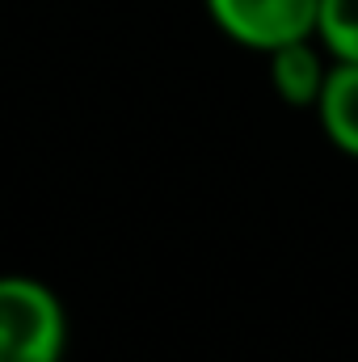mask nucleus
Wrapping results in <instances>:
<instances>
[{"label": "nucleus", "instance_id": "nucleus-1", "mask_svg": "<svg viewBox=\"0 0 358 362\" xmlns=\"http://www.w3.org/2000/svg\"><path fill=\"white\" fill-rule=\"evenodd\" d=\"M68 312L59 295L25 274H0V362H64Z\"/></svg>", "mask_w": 358, "mask_h": 362}, {"label": "nucleus", "instance_id": "nucleus-3", "mask_svg": "<svg viewBox=\"0 0 358 362\" xmlns=\"http://www.w3.org/2000/svg\"><path fill=\"white\" fill-rule=\"evenodd\" d=\"M316 118H321V131L325 139L354 156L358 160V64H329V76H325V89L316 97Z\"/></svg>", "mask_w": 358, "mask_h": 362}, {"label": "nucleus", "instance_id": "nucleus-5", "mask_svg": "<svg viewBox=\"0 0 358 362\" xmlns=\"http://www.w3.org/2000/svg\"><path fill=\"white\" fill-rule=\"evenodd\" d=\"M316 42L329 59L358 64V0H321Z\"/></svg>", "mask_w": 358, "mask_h": 362}, {"label": "nucleus", "instance_id": "nucleus-2", "mask_svg": "<svg viewBox=\"0 0 358 362\" xmlns=\"http://www.w3.org/2000/svg\"><path fill=\"white\" fill-rule=\"evenodd\" d=\"M211 21L249 51H278L316 38L321 0H207Z\"/></svg>", "mask_w": 358, "mask_h": 362}, {"label": "nucleus", "instance_id": "nucleus-4", "mask_svg": "<svg viewBox=\"0 0 358 362\" xmlns=\"http://www.w3.org/2000/svg\"><path fill=\"white\" fill-rule=\"evenodd\" d=\"M325 76H329V64H325L316 38L270 51V85L287 105H299V110L316 105V97L325 89Z\"/></svg>", "mask_w": 358, "mask_h": 362}]
</instances>
